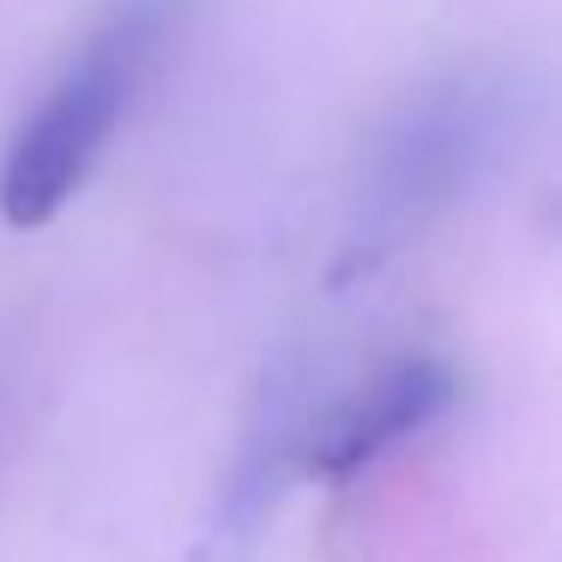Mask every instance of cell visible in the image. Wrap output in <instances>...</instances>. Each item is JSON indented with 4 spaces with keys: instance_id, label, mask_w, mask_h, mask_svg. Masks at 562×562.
<instances>
[{
    "instance_id": "cell-1",
    "label": "cell",
    "mask_w": 562,
    "mask_h": 562,
    "mask_svg": "<svg viewBox=\"0 0 562 562\" xmlns=\"http://www.w3.org/2000/svg\"><path fill=\"white\" fill-rule=\"evenodd\" d=\"M182 0H115L103 25L49 79L0 151V218L7 231H43L79 200L146 79L158 74Z\"/></svg>"
},
{
    "instance_id": "cell-2",
    "label": "cell",
    "mask_w": 562,
    "mask_h": 562,
    "mask_svg": "<svg viewBox=\"0 0 562 562\" xmlns=\"http://www.w3.org/2000/svg\"><path fill=\"white\" fill-rule=\"evenodd\" d=\"M502 103L472 79L436 86L412 98L375 134L357 182V212L345 236V272H375L387 255H400L412 236H424L496 151Z\"/></svg>"
},
{
    "instance_id": "cell-3",
    "label": "cell",
    "mask_w": 562,
    "mask_h": 562,
    "mask_svg": "<svg viewBox=\"0 0 562 562\" xmlns=\"http://www.w3.org/2000/svg\"><path fill=\"white\" fill-rule=\"evenodd\" d=\"M460 400V375L441 357H400L381 375H369L357 393H345L308 436V477L327 484H351L357 472L381 465L387 453H400L412 436L436 429Z\"/></svg>"
}]
</instances>
